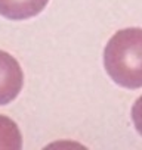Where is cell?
I'll list each match as a JSON object with an SVG mask.
<instances>
[{
    "label": "cell",
    "instance_id": "cell-1",
    "mask_svg": "<svg viewBox=\"0 0 142 150\" xmlns=\"http://www.w3.org/2000/svg\"><path fill=\"white\" fill-rule=\"evenodd\" d=\"M104 66L111 80L124 88L142 87V28L115 33L104 50Z\"/></svg>",
    "mask_w": 142,
    "mask_h": 150
},
{
    "label": "cell",
    "instance_id": "cell-2",
    "mask_svg": "<svg viewBox=\"0 0 142 150\" xmlns=\"http://www.w3.org/2000/svg\"><path fill=\"white\" fill-rule=\"evenodd\" d=\"M22 83L24 75L18 60L0 50V105L11 103L19 94Z\"/></svg>",
    "mask_w": 142,
    "mask_h": 150
},
{
    "label": "cell",
    "instance_id": "cell-3",
    "mask_svg": "<svg viewBox=\"0 0 142 150\" xmlns=\"http://www.w3.org/2000/svg\"><path fill=\"white\" fill-rule=\"evenodd\" d=\"M49 0H0V15L12 19L22 21L39 15Z\"/></svg>",
    "mask_w": 142,
    "mask_h": 150
},
{
    "label": "cell",
    "instance_id": "cell-4",
    "mask_svg": "<svg viewBox=\"0 0 142 150\" xmlns=\"http://www.w3.org/2000/svg\"><path fill=\"white\" fill-rule=\"evenodd\" d=\"M21 147L22 137L18 125L12 119L0 115V149L19 150Z\"/></svg>",
    "mask_w": 142,
    "mask_h": 150
},
{
    "label": "cell",
    "instance_id": "cell-5",
    "mask_svg": "<svg viewBox=\"0 0 142 150\" xmlns=\"http://www.w3.org/2000/svg\"><path fill=\"white\" fill-rule=\"evenodd\" d=\"M132 119H133L136 131L142 135V96L135 102L132 108Z\"/></svg>",
    "mask_w": 142,
    "mask_h": 150
}]
</instances>
